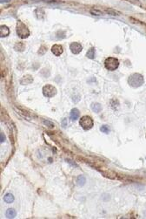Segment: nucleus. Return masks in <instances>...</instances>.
<instances>
[{
    "label": "nucleus",
    "instance_id": "nucleus-6",
    "mask_svg": "<svg viewBox=\"0 0 146 219\" xmlns=\"http://www.w3.org/2000/svg\"><path fill=\"white\" fill-rule=\"evenodd\" d=\"M70 49L73 54H78L83 50V47L78 42H73L70 45Z\"/></svg>",
    "mask_w": 146,
    "mask_h": 219
},
{
    "label": "nucleus",
    "instance_id": "nucleus-16",
    "mask_svg": "<svg viewBox=\"0 0 146 219\" xmlns=\"http://www.w3.org/2000/svg\"><path fill=\"white\" fill-rule=\"evenodd\" d=\"M35 14H36L37 19H43L45 17V11L41 9H37L35 11Z\"/></svg>",
    "mask_w": 146,
    "mask_h": 219
},
{
    "label": "nucleus",
    "instance_id": "nucleus-20",
    "mask_svg": "<svg viewBox=\"0 0 146 219\" xmlns=\"http://www.w3.org/2000/svg\"><path fill=\"white\" fill-rule=\"evenodd\" d=\"M18 113H20V114H22L23 115H24V117H26V118H28V119H30V114L27 112V111H24V110H23L22 108H18Z\"/></svg>",
    "mask_w": 146,
    "mask_h": 219
},
{
    "label": "nucleus",
    "instance_id": "nucleus-9",
    "mask_svg": "<svg viewBox=\"0 0 146 219\" xmlns=\"http://www.w3.org/2000/svg\"><path fill=\"white\" fill-rule=\"evenodd\" d=\"M0 34H1V38L6 37L10 34V30L6 25H1L0 27Z\"/></svg>",
    "mask_w": 146,
    "mask_h": 219
},
{
    "label": "nucleus",
    "instance_id": "nucleus-3",
    "mask_svg": "<svg viewBox=\"0 0 146 219\" xmlns=\"http://www.w3.org/2000/svg\"><path fill=\"white\" fill-rule=\"evenodd\" d=\"M104 67L109 71H115L119 67V60L117 58L109 57L104 61Z\"/></svg>",
    "mask_w": 146,
    "mask_h": 219
},
{
    "label": "nucleus",
    "instance_id": "nucleus-15",
    "mask_svg": "<svg viewBox=\"0 0 146 219\" xmlns=\"http://www.w3.org/2000/svg\"><path fill=\"white\" fill-rule=\"evenodd\" d=\"M14 49L16 51H18V52H23L24 49H25V45H24L23 42H18V43L15 44Z\"/></svg>",
    "mask_w": 146,
    "mask_h": 219
},
{
    "label": "nucleus",
    "instance_id": "nucleus-12",
    "mask_svg": "<svg viewBox=\"0 0 146 219\" xmlns=\"http://www.w3.org/2000/svg\"><path fill=\"white\" fill-rule=\"evenodd\" d=\"M91 109H92L93 112L98 114V113H100L101 110H102V106H101L99 103H92V104H91Z\"/></svg>",
    "mask_w": 146,
    "mask_h": 219
},
{
    "label": "nucleus",
    "instance_id": "nucleus-5",
    "mask_svg": "<svg viewBox=\"0 0 146 219\" xmlns=\"http://www.w3.org/2000/svg\"><path fill=\"white\" fill-rule=\"evenodd\" d=\"M42 92H43L44 96L47 98H52L57 94V88L51 85H46L43 87Z\"/></svg>",
    "mask_w": 146,
    "mask_h": 219
},
{
    "label": "nucleus",
    "instance_id": "nucleus-11",
    "mask_svg": "<svg viewBox=\"0 0 146 219\" xmlns=\"http://www.w3.org/2000/svg\"><path fill=\"white\" fill-rule=\"evenodd\" d=\"M85 182H86V179H85L84 175H81L77 176V184L78 186H84L85 184Z\"/></svg>",
    "mask_w": 146,
    "mask_h": 219
},
{
    "label": "nucleus",
    "instance_id": "nucleus-4",
    "mask_svg": "<svg viewBox=\"0 0 146 219\" xmlns=\"http://www.w3.org/2000/svg\"><path fill=\"white\" fill-rule=\"evenodd\" d=\"M79 124L82 127L83 129L84 130H89L93 127V120L90 117V116H83L80 121H79Z\"/></svg>",
    "mask_w": 146,
    "mask_h": 219
},
{
    "label": "nucleus",
    "instance_id": "nucleus-13",
    "mask_svg": "<svg viewBox=\"0 0 146 219\" xmlns=\"http://www.w3.org/2000/svg\"><path fill=\"white\" fill-rule=\"evenodd\" d=\"M16 216H17V212H16L15 210H13V209L7 210V211H6V217L8 218H14Z\"/></svg>",
    "mask_w": 146,
    "mask_h": 219
},
{
    "label": "nucleus",
    "instance_id": "nucleus-24",
    "mask_svg": "<svg viewBox=\"0 0 146 219\" xmlns=\"http://www.w3.org/2000/svg\"><path fill=\"white\" fill-rule=\"evenodd\" d=\"M5 141V136H4V133H1V143H3Z\"/></svg>",
    "mask_w": 146,
    "mask_h": 219
},
{
    "label": "nucleus",
    "instance_id": "nucleus-7",
    "mask_svg": "<svg viewBox=\"0 0 146 219\" xmlns=\"http://www.w3.org/2000/svg\"><path fill=\"white\" fill-rule=\"evenodd\" d=\"M51 52L55 56H60L63 53L64 49H63V47L60 45H54L51 47Z\"/></svg>",
    "mask_w": 146,
    "mask_h": 219
},
{
    "label": "nucleus",
    "instance_id": "nucleus-8",
    "mask_svg": "<svg viewBox=\"0 0 146 219\" xmlns=\"http://www.w3.org/2000/svg\"><path fill=\"white\" fill-rule=\"evenodd\" d=\"M33 81V78L30 75H24L20 79V84L22 85H29Z\"/></svg>",
    "mask_w": 146,
    "mask_h": 219
},
{
    "label": "nucleus",
    "instance_id": "nucleus-27",
    "mask_svg": "<svg viewBox=\"0 0 146 219\" xmlns=\"http://www.w3.org/2000/svg\"><path fill=\"white\" fill-rule=\"evenodd\" d=\"M10 0H1V3H4V2H9Z\"/></svg>",
    "mask_w": 146,
    "mask_h": 219
},
{
    "label": "nucleus",
    "instance_id": "nucleus-18",
    "mask_svg": "<svg viewBox=\"0 0 146 219\" xmlns=\"http://www.w3.org/2000/svg\"><path fill=\"white\" fill-rule=\"evenodd\" d=\"M42 122H43L44 125H45V126H46L47 127H49V128H53V127H54V123L51 122L50 121H49V120L43 119V120H42Z\"/></svg>",
    "mask_w": 146,
    "mask_h": 219
},
{
    "label": "nucleus",
    "instance_id": "nucleus-14",
    "mask_svg": "<svg viewBox=\"0 0 146 219\" xmlns=\"http://www.w3.org/2000/svg\"><path fill=\"white\" fill-rule=\"evenodd\" d=\"M14 195H12V194H11V193H7L6 195H4V202L5 203H11L13 201H14Z\"/></svg>",
    "mask_w": 146,
    "mask_h": 219
},
{
    "label": "nucleus",
    "instance_id": "nucleus-23",
    "mask_svg": "<svg viewBox=\"0 0 146 219\" xmlns=\"http://www.w3.org/2000/svg\"><path fill=\"white\" fill-rule=\"evenodd\" d=\"M90 12L92 14V15H96V16H100V15H103V12L98 11V10H91Z\"/></svg>",
    "mask_w": 146,
    "mask_h": 219
},
{
    "label": "nucleus",
    "instance_id": "nucleus-10",
    "mask_svg": "<svg viewBox=\"0 0 146 219\" xmlns=\"http://www.w3.org/2000/svg\"><path fill=\"white\" fill-rule=\"evenodd\" d=\"M80 116V113H79V110L77 109V108H73L71 112V119L72 121H77Z\"/></svg>",
    "mask_w": 146,
    "mask_h": 219
},
{
    "label": "nucleus",
    "instance_id": "nucleus-17",
    "mask_svg": "<svg viewBox=\"0 0 146 219\" xmlns=\"http://www.w3.org/2000/svg\"><path fill=\"white\" fill-rule=\"evenodd\" d=\"M86 56H87V58H89L91 59H93L95 58V49H89L88 52H87V53H86Z\"/></svg>",
    "mask_w": 146,
    "mask_h": 219
},
{
    "label": "nucleus",
    "instance_id": "nucleus-2",
    "mask_svg": "<svg viewBox=\"0 0 146 219\" xmlns=\"http://www.w3.org/2000/svg\"><path fill=\"white\" fill-rule=\"evenodd\" d=\"M16 31H17L18 36L20 39H22L28 38L29 35H30V31H29L28 27H27L23 22H21V21H18V22Z\"/></svg>",
    "mask_w": 146,
    "mask_h": 219
},
{
    "label": "nucleus",
    "instance_id": "nucleus-25",
    "mask_svg": "<svg viewBox=\"0 0 146 219\" xmlns=\"http://www.w3.org/2000/svg\"><path fill=\"white\" fill-rule=\"evenodd\" d=\"M62 126H63L64 127H65L67 126V120H66V119H64V120H63V122H62Z\"/></svg>",
    "mask_w": 146,
    "mask_h": 219
},
{
    "label": "nucleus",
    "instance_id": "nucleus-26",
    "mask_svg": "<svg viewBox=\"0 0 146 219\" xmlns=\"http://www.w3.org/2000/svg\"><path fill=\"white\" fill-rule=\"evenodd\" d=\"M66 162H69V163H71V164H72L73 166H77L75 162H71V160H66Z\"/></svg>",
    "mask_w": 146,
    "mask_h": 219
},
{
    "label": "nucleus",
    "instance_id": "nucleus-21",
    "mask_svg": "<svg viewBox=\"0 0 146 219\" xmlns=\"http://www.w3.org/2000/svg\"><path fill=\"white\" fill-rule=\"evenodd\" d=\"M105 11H106L108 14H110V15H113V16L119 15V12H118V11H113V10H111V9H106Z\"/></svg>",
    "mask_w": 146,
    "mask_h": 219
},
{
    "label": "nucleus",
    "instance_id": "nucleus-1",
    "mask_svg": "<svg viewBox=\"0 0 146 219\" xmlns=\"http://www.w3.org/2000/svg\"><path fill=\"white\" fill-rule=\"evenodd\" d=\"M144 83H145L144 76L141 75L140 73H133L128 79V84L134 88L141 87Z\"/></svg>",
    "mask_w": 146,
    "mask_h": 219
},
{
    "label": "nucleus",
    "instance_id": "nucleus-19",
    "mask_svg": "<svg viewBox=\"0 0 146 219\" xmlns=\"http://www.w3.org/2000/svg\"><path fill=\"white\" fill-rule=\"evenodd\" d=\"M100 130H101L103 133H104V134H109V133H110V128H109V127H108L107 125H103V126L100 127Z\"/></svg>",
    "mask_w": 146,
    "mask_h": 219
},
{
    "label": "nucleus",
    "instance_id": "nucleus-22",
    "mask_svg": "<svg viewBox=\"0 0 146 219\" xmlns=\"http://www.w3.org/2000/svg\"><path fill=\"white\" fill-rule=\"evenodd\" d=\"M47 52V48L45 47H44V46H42L40 49L38 50V53L39 54V55H44V54H45V52Z\"/></svg>",
    "mask_w": 146,
    "mask_h": 219
}]
</instances>
